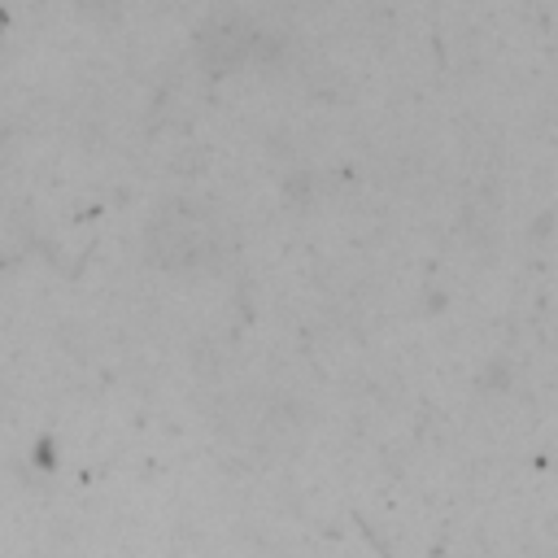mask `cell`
<instances>
[{"label": "cell", "mask_w": 558, "mask_h": 558, "mask_svg": "<svg viewBox=\"0 0 558 558\" xmlns=\"http://www.w3.org/2000/svg\"><path fill=\"white\" fill-rule=\"evenodd\" d=\"M227 248V231L214 209L196 201H170L148 222V253L161 266H201Z\"/></svg>", "instance_id": "obj_1"}]
</instances>
